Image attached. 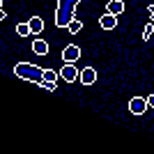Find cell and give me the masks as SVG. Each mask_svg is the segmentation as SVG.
<instances>
[{
  "label": "cell",
  "instance_id": "6da1fadb",
  "mask_svg": "<svg viewBox=\"0 0 154 154\" xmlns=\"http://www.w3.org/2000/svg\"><path fill=\"white\" fill-rule=\"evenodd\" d=\"M14 74L23 81H30V83H37V85H42L46 78L44 67H37V64H30V62H19L14 67Z\"/></svg>",
  "mask_w": 154,
  "mask_h": 154
},
{
  "label": "cell",
  "instance_id": "7a4b0ae2",
  "mask_svg": "<svg viewBox=\"0 0 154 154\" xmlns=\"http://www.w3.org/2000/svg\"><path fill=\"white\" fill-rule=\"evenodd\" d=\"M76 5L78 0H60L58 2V12H55V26L67 28L71 21L76 19Z\"/></svg>",
  "mask_w": 154,
  "mask_h": 154
},
{
  "label": "cell",
  "instance_id": "3957f363",
  "mask_svg": "<svg viewBox=\"0 0 154 154\" xmlns=\"http://www.w3.org/2000/svg\"><path fill=\"white\" fill-rule=\"evenodd\" d=\"M78 76H81V69H76V67H74V62H64V67L60 69V78H64L67 83L78 81Z\"/></svg>",
  "mask_w": 154,
  "mask_h": 154
},
{
  "label": "cell",
  "instance_id": "277c9868",
  "mask_svg": "<svg viewBox=\"0 0 154 154\" xmlns=\"http://www.w3.org/2000/svg\"><path fill=\"white\" fill-rule=\"evenodd\" d=\"M147 99H143V97H134L131 101H129V110L134 113V115H143L145 110H147Z\"/></svg>",
  "mask_w": 154,
  "mask_h": 154
},
{
  "label": "cell",
  "instance_id": "5b68a950",
  "mask_svg": "<svg viewBox=\"0 0 154 154\" xmlns=\"http://www.w3.org/2000/svg\"><path fill=\"white\" fill-rule=\"evenodd\" d=\"M78 58H81V48H78L76 44L64 46V51H62V62H76Z\"/></svg>",
  "mask_w": 154,
  "mask_h": 154
},
{
  "label": "cell",
  "instance_id": "8992f818",
  "mask_svg": "<svg viewBox=\"0 0 154 154\" xmlns=\"http://www.w3.org/2000/svg\"><path fill=\"white\" fill-rule=\"evenodd\" d=\"M78 81H81L83 85H92V83L97 81V71H94V67H85V69L81 71Z\"/></svg>",
  "mask_w": 154,
  "mask_h": 154
},
{
  "label": "cell",
  "instance_id": "52a82bcc",
  "mask_svg": "<svg viewBox=\"0 0 154 154\" xmlns=\"http://www.w3.org/2000/svg\"><path fill=\"white\" fill-rule=\"evenodd\" d=\"M99 26H101L103 30H115V28H117V16L106 12V16H101V19H99Z\"/></svg>",
  "mask_w": 154,
  "mask_h": 154
},
{
  "label": "cell",
  "instance_id": "ba28073f",
  "mask_svg": "<svg viewBox=\"0 0 154 154\" xmlns=\"http://www.w3.org/2000/svg\"><path fill=\"white\" fill-rule=\"evenodd\" d=\"M106 12H108V14H115V16H120V14L124 12V2H122V0H108Z\"/></svg>",
  "mask_w": 154,
  "mask_h": 154
},
{
  "label": "cell",
  "instance_id": "9c48e42d",
  "mask_svg": "<svg viewBox=\"0 0 154 154\" xmlns=\"http://www.w3.org/2000/svg\"><path fill=\"white\" fill-rule=\"evenodd\" d=\"M32 51L37 53V55H46L48 53V44H46L44 39H35L32 42Z\"/></svg>",
  "mask_w": 154,
  "mask_h": 154
},
{
  "label": "cell",
  "instance_id": "30bf717a",
  "mask_svg": "<svg viewBox=\"0 0 154 154\" xmlns=\"http://www.w3.org/2000/svg\"><path fill=\"white\" fill-rule=\"evenodd\" d=\"M30 30H32V35H42V30H44V21L39 19V16H32L30 21Z\"/></svg>",
  "mask_w": 154,
  "mask_h": 154
},
{
  "label": "cell",
  "instance_id": "8fae6325",
  "mask_svg": "<svg viewBox=\"0 0 154 154\" xmlns=\"http://www.w3.org/2000/svg\"><path fill=\"white\" fill-rule=\"evenodd\" d=\"M67 30H69L71 35H78V32L83 30V23H81V21H78V19H74V21H71V23H69V26H67Z\"/></svg>",
  "mask_w": 154,
  "mask_h": 154
},
{
  "label": "cell",
  "instance_id": "7c38bea8",
  "mask_svg": "<svg viewBox=\"0 0 154 154\" xmlns=\"http://www.w3.org/2000/svg\"><path fill=\"white\" fill-rule=\"evenodd\" d=\"M16 32H19L21 37H28V35H32L30 23H19V26H16Z\"/></svg>",
  "mask_w": 154,
  "mask_h": 154
},
{
  "label": "cell",
  "instance_id": "4fadbf2b",
  "mask_svg": "<svg viewBox=\"0 0 154 154\" xmlns=\"http://www.w3.org/2000/svg\"><path fill=\"white\" fill-rule=\"evenodd\" d=\"M152 37H154V21H152V23H147L145 30H143V39H145V42H149Z\"/></svg>",
  "mask_w": 154,
  "mask_h": 154
},
{
  "label": "cell",
  "instance_id": "5bb4252c",
  "mask_svg": "<svg viewBox=\"0 0 154 154\" xmlns=\"http://www.w3.org/2000/svg\"><path fill=\"white\" fill-rule=\"evenodd\" d=\"M42 88H44L46 92H53V90H55V81H44V83H42Z\"/></svg>",
  "mask_w": 154,
  "mask_h": 154
},
{
  "label": "cell",
  "instance_id": "9a60e30c",
  "mask_svg": "<svg viewBox=\"0 0 154 154\" xmlns=\"http://www.w3.org/2000/svg\"><path fill=\"white\" fill-rule=\"evenodd\" d=\"M44 81H58V74L51 71V69H46V78H44Z\"/></svg>",
  "mask_w": 154,
  "mask_h": 154
},
{
  "label": "cell",
  "instance_id": "2e32d148",
  "mask_svg": "<svg viewBox=\"0 0 154 154\" xmlns=\"http://www.w3.org/2000/svg\"><path fill=\"white\" fill-rule=\"evenodd\" d=\"M147 106H149V108H154V94L147 97Z\"/></svg>",
  "mask_w": 154,
  "mask_h": 154
},
{
  "label": "cell",
  "instance_id": "e0dca14e",
  "mask_svg": "<svg viewBox=\"0 0 154 154\" xmlns=\"http://www.w3.org/2000/svg\"><path fill=\"white\" fill-rule=\"evenodd\" d=\"M147 12H149V16H152V21H154V5H149V7H147Z\"/></svg>",
  "mask_w": 154,
  "mask_h": 154
}]
</instances>
